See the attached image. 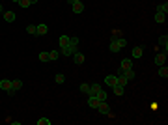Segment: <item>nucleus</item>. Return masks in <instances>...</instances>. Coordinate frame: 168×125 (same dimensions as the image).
<instances>
[{
    "label": "nucleus",
    "mask_w": 168,
    "mask_h": 125,
    "mask_svg": "<svg viewBox=\"0 0 168 125\" xmlns=\"http://www.w3.org/2000/svg\"><path fill=\"white\" fill-rule=\"evenodd\" d=\"M11 2H19V0H11Z\"/></svg>",
    "instance_id": "c9c22d12"
},
{
    "label": "nucleus",
    "mask_w": 168,
    "mask_h": 125,
    "mask_svg": "<svg viewBox=\"0 0 168 125\" xmlns=\"http://www.w3.org/2000/svg\"><path fill=\"white\" fill-rule=\"evenodd\" d=\"M105 84L110 86V88L116 86V84H118V75H107V77H105Z\"/></svg>",
    "instance_id": "39448f33"
},
{
    "label": "nucleus",
    "mask_w": 168,
    "mask_h": 125,
    "mask_svg": "<svg viewBox=\"0 0 168 125\" xmlns=\"http://www.w3.org/2000/svg\"><path fill=\"white\" fill-rule=\"evenodd\" d=\"M159 75H161L163 78L168 77V67H166V65H159Z\"/></svg>",
    "instance_id": "b1692460"
},
{
    "label": "nucleus",
    "mask_w": 168,
    "mask_h": 125,
    "mask_svg": "<svg viewBox=\"0 0 168 125\" xmlns=\"http://www.w3.org/2000/svg\"><path fill=\"white\" fill-rule=\"evenodd\" d=\"M164 62H166V52H157L155 64H157V65H164Z\"/></svg>",
    "instance_id": "1a4fd4ad"
},
{
    "label": "nucleus",
    "mask_w": 168,
    "mask_h": 125,
    "mask_svg": "<svg viewBox=\"0 0 168 125\" xmlns=\"http://www.w3.org/2000/svg\"><path fill=\"white\" fill-rule=\"evenodd\" d=\"M133 58H140V56L144 54V47H133Z\"/></svg>",
    "instance_id": "ddd939ff"
},
{
    "label": "nucleus",
    "mask_w": 168,
    "mask_h": 125,
    "mask_svg": "<svg viewBox=\"0 0 168 125\" xmlns=\"http://www.w3.org/2000/svg\"><path fill=\"white\" fill-rule=\"evenodd\" d=\"M0 13H4V6L2 4H0Z\"/></svg>",
    "instance_id": "72a5a7b5"
},
{
    "label": "nucleus",
    "mask_w": 168,
    "mask_h": 125,
    "mask_svg": "<svg viewBox=\"0 0 168 125\" xmlns=\"http://www.w3.org/2000/svg\"><path fill=\"white\" fill-rule=\"evenodd\" d=\"M39 60H41V62H51L49 52H45V51H43V52H39Z\"/></svg>",
    "instance_id": "bb28decb"
},
{
    "label": "nucleus",
    "mask_w": 168,
    "mask_h": 125,
    "mask_svg": "<svg viewBox=\"0 0 168 125\" xmlns=\"http://www.w3.org/2000/svg\"><path fill=\"white\" fill-rule=\"evenodd\" d=\"M77 47H78V38L73 36V38H69V45L64 47V49H60V52H62L64 56H73V54L77 52Z\"/></svg>",
    "instance_id": "f257e3e1"
},
{
    "label": "nucleus",
    "mask_w": 168,
    "mask_h": 125,
    "mask_svg": "<svg viewBox=\"0 0 168 125\" xmlns=\"http://www.w3.org/2000/svg\"><path fill=\"white\" fill-rule=\"evenodd\" d=\"M121 75H125L129 81H133L134 78V69H125V71H121Z\"/></svg>",
    "instance_id": "393cba45"
},
{
    "label": "nucleus",
    "mask_w": 168,
    "mask_h": 125,
    "mask_svg": "<svg viewBox=\"0 0 168 125\" xmlns=\"http://www.w3.org/2000/svg\"><path fill=\"white\" fill-rule=\"evenodd\" d=\"M49 32V26L47 25H38L36 26V36H45Z\"/></svg>",
    "instance_id": "9d476101"
},
{
    "label": "nucleus",
    "mask_w": 168,
    "mask_h": 125,
    "mask_svg": "<svg viewBox=\"0 0 168 125\" xmlns=\"http://www.w3.org/2000/svg\"><path fill=\"white\" fill-rule=\"evenodd\" d=\"M0 88L6 90L8 95H13V90H11V81H8V78H2V81H0Z\"/></svg>",
    "instance_id": "7ed1b4c3"
},
{
    "label": "nucleus",
    "mask_w": 168,
    "mask_h": 125,
    "mask_svg": "<svg viewBox=\"0 0 168 125\" xmlns=\"http://www.w3.org/2000/svg\"><path fill=\"white\" fill-rule=\"evenodd\" d=\"M54 82H56V84H64V82H65V77H64L62 73H58V75L54 77Z\"/></svg>",
    "instance_id": "a878e982"
},
{
    "label": "nucleus",
    "mask_w": 168,
    "mask_h": 125,
    "mask_svg": "<svg viewBox=\"0 0 168 125\" xmlns=\"http://www.w3.org/2000/svg\"><path fill=\"white\" fill-rule=\"evenodd\" d=\"M58 45H60V49L67 47V45H69V36H60V41H58Z\"/></svg>",
    "instance_id": "dca6fc26"
},
{
    "label": "nucleus",
    "mask_w": 168,
    "mask_h": 125,
    "mask_svg": "<svg viewBox=\"0 0 168 125\" xmlns=\"http://www.w3.org/2000/svg\"><path fill=\"white\" fill-rule=\"evenodd\" d=\"M69 4H73V2H82V0H67Z\"/></svg>",
    "instance_id": "473e14b6"
},
{
    "label": "nucleus",
    "mask_w": 168,
    "mask_h": 125,
    "mask_svg": "<svg viewBox=\"0 0 168 125\" xmlns=\"http://www.w3.org/2000/svg\"><path fill=\"white\" fill-rule=\"evenodd\" d=\"M81 92H82V94H88V92H90V84L82 82V84H81Z\"/></svg>",
    "instance_id": "7c9ffc66"
},
{
    "label": "nucleus",
    "mask_w": 168,
    "mask_h": 125,
    "mask_svg": "<svg viewBox=\"0 0 168 125\" xmlns=\"http://www.w3.org/2000/svg\"><path fill=\"white\" fill-rule=\"evenodd\" d=\"M71 8H73V13H82L84 11V4L82 2H73Z\"/></svg>",
    "instance_id": "f8f14e48"
},
{
    "label": "nucleus",
    "mask_w": 168,
    "mask_h": 125,
    "mask_svg": "<svg viewBox=\"0 0 168 125\" xmlns=\"http://www.w3.org/2000/svg\"><path fill=\"white\" fill-rule=\"evenodd\" d=\"M153 19H155V22H159V25H163V22L166 21V15H164V13H159V11H157Z\"/></svg>",
    "instance_id": "6ab92c4d"
},
{
    "label": "nucleus",
    "mask_w": 168,
    "mask_h": 125,
    "mask_svg": "<svg viewBox=\"0 0 168 125\" xmlns=\"http://www.w3.org/2000/svg\"><path fill=\"white\" fill-rule=\"evenodd\" d=\"M125 69H133V60L131 58H123L121 64H120V73L125 71Z\"/></svg>",
    "instance_id": "20e7f679"
},
{
    "label": "nucleus",
    "mask_w": 168,
    "mask_h": 125,
    "mask_svg": "<svg viewBox=\"0 0 168 125\" xmlns=\"http://www.w3.org/2000/svg\"><path fill=\"white\" fill-rule=\"evenodd\" d=\"M120 38H123V30L114 28V30H112V38H110V39H120Z\"/></svg>",
    "instance_id": "f3484780"
},
{
    "label": "nucleus",
    "mask_w": 168,
    "mask_h": 125,
    "mask_svg": "<svg viewBox=\"0 0 168 125\" xmlns=\"http://www.w3.org/2000/svg\"><path fill=\"white\" fill-rule=\"evenodd\" d=\"M26 32L30 34V36H36V25H28L26 26Z\"/></svg>",
    "instance_id": "c85d7f7f"
},
{
    "label": "nucleus",
    "mask_w": 168,
    "mask_h": 125,
    "mask_svg": "<svg viewBox=\"0 0 168 125\" xmlns=\"http://www.w3.org/2000/svg\"><path fill=\"white\" fill-rule=\"evenodd\" d=\"M127 45V39L125 38H120V39H110V45H108V49H110V52H118V51H121L123 47Z\"/></svg>",
    "instance_id": "f03ea898"
},
{
    "label": "nucleus",
    "mask_w": 168,
    "mask_h": 125,
    "mask_svg": "<svg viewBox=\"0 0 168 125\" xmlns=\"http://www.w3.org/2000/svg\"><path fill=\"white\" fill-rule=\"evenodd\" d=\"M95 97H97L99 101H107V97H108V95H107V92H105V90H99V92L95 94Z\"/></svg>",
    "instance_id": "4be33fe9"
},
{
    "label": "nucleus",
    "mask_w": 168,
    "mask_h": 125,
    "mask_svg": "<svg viewBox=\"0 0 168 125\" xmlns=\"http://www.w3.org/2000/svg\"><path fill=\"white\" fill-rule=\"evenodd\" d=\"M38 2V0H30V4H36Z\"/></svg>",
    "instance_id": "f704fd0d"
},
{
    "label": "nucleus",
    "mask_w": 168,
    "mask_h": 125,
    "mask_svg": "<svg viewBox=\"0 0 168 125\" xmlns=\"http://www.w3.org/2000/svg\"><path fill=\"white\" fill-rule=\"evenodd\" d=\"M157 11H159V13H168V2H164V4H159L157 6Z\"/></svg>",
    "instance_id": "412c9836"
},
{
    "label": "nucleus",
    "mask_w": 168,
    "mask_h": 125,
    "mask_svg": "<svg viewBox=\"0 0 168 125\" xmlns=\"http://www.w3.org/2000/svg\"><path fill=\"white\" fill-rule=\"evenodd\" d=\"M112 90H114V95H118V97H121L123 94H125V86H121V84L112 86Z\"/></svg>",
    "instance_id": "9b49d317"
},
{
    "label": "nucleus",
    "mask_w": 168,
    "mask_h": 125,
    "mask_svg": "<svg viewBox=\"0 0 168 125\" xmlns=\"http://www.w3.org/2000/svg\"><path fill=\"white\" fill-rule=\"evenodd\" d=\"M4 21L6 22H13L15 21V13L13 11H4Z\"/></svg>",
    "instance_id": "4468645a"
},
{
    "label": "nucleus",
    "mask_w": 168,
    "mask_h": 125,
    "mask_svg": "<svg viewBox=\"0 0 168 125\" xmlns=\"http://www.w3.org/2000/svg\"><path fill=\"white\" fill-rule=\"evenodd\" d=\"M99 103H101V101H99V99H97L95 95H88V105H90V108H94V110H97Z\"/></svg>",
    "instance_id": "423d86ee"
},
{
    "label": "nucleus",
    "mask_w": 168,
    "mask_h": 125,
    "mask_svg": "<svg viewBox=\"0 0 168 125\" xmlns=\"http://www.w3.org/2000/svg\"><path fill=\"white\" fill-rule=\"evenodd\" d=\"M38 125H51V120H47V118H39V120H38Z\"/></svg>",
    "instance_id": "2f4dec72"
},
{
    "label": "nucleus",
    "mask_w": 168,
    "mask_h": 125,
    "mask_svg": "<svg viewBox=\"0 0 168 125\" xmlns=\"http://www.w3.org/2000/svg\"><path fill=\"white\" fill-rule=\"evenodd\" d=\"M21 88H22V81H11V90H13V94Z\"/></svg>",
    "instance_id": "aec40b11"
},
{
    "label": "nucleus",
    "mask_w": 168,
    "mask_h": 125,
    "mask_svg": "<svg viewBox=\"0 0 168 125\" xmlns=\"http://www.w3.org/2000/svg\"><path fill=\"white\" fill-rule=\"evenodd\" d=\"M17 4H19V6H21L22 9H26V8L30 6V0H19V2H17Z\"/></svg>",
    "instance_id": "c756f323"
},
{
    "label": "nucleus",
    "mask_w": 168,
    "mask_h": 125,
    "mask_svg": "<svg viewBox=\"0 0 168 125\" xmlns=\"http://www.w3.org/2000/svg\"><path fill=\"white\" fill-rule=\"evenodd\" d=\"M58 56H60V51H51L49 52V58L51 60H58Z\"/></svg>",
    "instance_id": "cd10ccee"
},
{
    "label": "nucleus",
    "mask_w": 168,
    "mask_h": 125,
    "mask_svg": "<svg viewBox=\"0 0 168 125\" xmlns=\"http://www.w3.org/2000/svg\"><path fill=\"white\" fill-rule=\"evenodd\" d=\"M99 90H101V86H99L97 82H95V84H90V92H88V95H95Z\"/></svg>",
    "instance_id": "a211bd4d"
},
{
    "label": "nucleus",
    "mask_w": 168,
    "mask_h": 125,
    "mask_svg": "<svg viewBox=\"0 0 168 125\" xmlns=\"http://www.w3.org/2000/svg\"><path fill=\"white\" fill-rule=\"evenodd\" d=\"M84 60H86V58H84V54H82V52H75V54H73V62H75L77 65H82V64H84Z\"/></svg>",
    "instance_id": "6e6552de"
},
{
    "label": "nucleus",
    "mask_w": 168,
    "mask_h": 125,
    "mask_svg": "<svg viewBox=\"0 0 168 125\" xmlns=\"http://www.w3.org/2000/svg\"><path fill=\"white\" fill-rule=\"evenodd\" d=\"M127 82H129V78H127L125 75H121V73H120V75H118V84H121V86H125Z\"/></svg>",
    "instance_id": "5701e85b"
},
{
    "label": "nucleus",
    "mask_w": 168,
    "mask_h": 125,
    "mask_svg": "<svg viewBox=\"0 0 168 125\" xmlns=\"http://www.w3.org/2000/svg\"><path fill=\"white\" fill-rule=\"evenodd\" d=\"M159 45H163V47H164V52L168 51V36H166V34H163V36L159 38Z\"/></svg>",
    "instance_id": "2eb2a0df"
},
{
    "label": "nucleus",
    "mask_w": 168,
    "mask_h": 125,
    "mask_svg": "<svg viewBox=\"0 0 168 125\" xmlns=\"http://www.w3.org/2000/svg\"><path fill=\"white\" fill-rule=\"evenodd\" d=\"M108 110H110V107L107 105V101H101V103H99V107H97V112H99V114H108Z\"/></svg>",
    "instance_id": "0eeeda50"
}]
</instances>
